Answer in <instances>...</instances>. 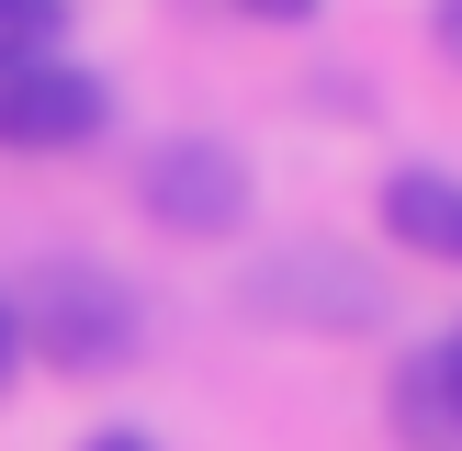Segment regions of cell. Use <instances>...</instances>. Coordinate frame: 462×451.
I'll use <instances>...</instances> for the list:
<instances>
[{"instance_id":"cell-10","label":"cell","mask_w":462,"mask_h":451,"mask_svg":"<svg viewBox=\"0 0 462 451\" xmlns=\"http://www.w3.org/2000/svg\"><path fill=\"white\" fill-rule=\"evenodd\" d=\"M90 451H158V440H147V428H102Z\"/></svg>"},{"instance_id":"cell-2","label":"cell","mask_w":462,"mask_h":451,"mask_svg":"<svg viewBox=\"0 0 462 451\" xmlns=\"http://www.w3.org/2000/svg\"><path fill=\"white\" fill-rule=\"evenodd\" d=\"M135 203H147L158 226H180V237H226V226H248L260 180H248V158L215 147V135H170V147L135 158Z\"/></svg>"},{"instance_id":"cell-6","label":"cell","mask_w":462,"mask_h":451,"mask_svg":"<svg viewBox=\"0 0 462 451\" xmlns=\"http://www.w3.org/2000/svg\"><path fill=\"white\" fill-rule=\"evenodd\" d=\"M68 57V0H0V79Z\"/></svg>"},{"instance_id":"cell-11","label":"cell","mask_w":462,"mask_h":451,"mask_svg":"<svg viewBox=\"0 0 462 451\" xmlns=\"http://www.w3.org/2000/svg\"><path fill=\"white\" fill-rule=\"evenodd\" d=\"M440 373H451V395H462V327H451V338H440Z\"/></svg>"},{"instance_id":"cell-4","label":"cell","mask_w":462,"mask_h":451,"mask_svg":"<svg viewBox=\"0 0 462 451\" xmlns=\"http://www.w3.org/2000/svg\"><path fill=\"white\" fill-rule=\"evenodd\" d=\"M383 418H395L406 451H462V395H451V373H440V338L383 373Z\"/></svg>"},{"instance_id":"cell-5","label":"cell","mask_w":462,"mask_h":451,"mask_svg":"<svg viewBox=\"0 0 462 451\" xmlns=\"http://www.w3.org/2000/svg\"><path fill=\"white\" fill-rule=\"evenodd\" d=\"M383 237L462 271V180L451 170H395V180H383Z\"/></svg>"},{"instance_id":"cell-3","label":"cell","mask_w":462,"mask_h":451,"mask_svg":"<svg viewBox=\"0 0 462 451\" xmlns=\"http://www.w3.org/2000/svg\"><path fill=\"white\" fill-rule=\"evenodd\" d=\"M102 124H113V90H102V68H79V57H45V68H12V79H0V147L12 158H68Z\"/></svg>"},{"instance_id":"cell-1","label":"cell","mask_w":462,"mask_h":451,"mask_svg":"<svg viewBox=\"0 0 462 451\" xmlns=\"http://www.w3.org/2000/svg\"><path fill=\"white\" fill-rule=\"evenodd\" d=\"M12 327H23V350H45L57 373H113V361L135 350V282L125 271H102V260H34L23 271V293H12Z\"/></svg>"},{"instance_id":"cell-8","label":"cell","mask_w":462,"mask_h":451,"mask_svg":"<svg viewBox=\"0 0 462 451\" xmlns=\"http://www.w3.org/2000/svg\"><path fill=\"white\" fill-rule=\"evenodd\" d=\"M23 373V327H12V293H0V383Z\"/></svg>"},{"instance_id":"cell-7","label":"cell","mask_w":462,"mask_h":451,"mask_svg":"<svg viewBox=\"0 0 462 451\" xmlns=\"http://www.w3.org/2000/svg\"><path fill=\"white\" fill-rule=\"evenodd\" d=\"M429 34H440V57L462 68V0H440V12H429Z\"/></svg>"},{"instance_id":"cell-9","label":"cell","mask_w":462,"mask_h":451,"mask_svg":"<svg viewBox=\"0 0 462 451\" xmlns=\"http://www.w3.org/2000/svg\"><path fill=\"white\" fill-rule=\"evenodd\" d=\"M237 12H260V23H316V0H237Z\"/></svg>"}]
</instances>
